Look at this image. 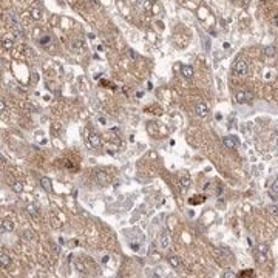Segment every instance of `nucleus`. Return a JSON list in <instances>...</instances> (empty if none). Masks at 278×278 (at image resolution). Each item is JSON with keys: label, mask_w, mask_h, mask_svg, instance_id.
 <instances>
[{"label": "nucleus", "mask_w": 278, "mask_h": 278, "mask_svg": "<svg viewBox=\"0 0 278 278\" xmlns=\"http://www.w3.org/2000/svg\"><path fill=\"white\" fill-rule=\"evenodd\" d=\"M247 71H249L247 62L244 59H236V62L233 65V74H236V76H246Z\"/></svg>", "instance_id": "f257e3e1"}, {"label": "nucleus", "mask_w": 278, "mask_h": 278, "mask_svg": "<svg viewBox=\"0 0 278 278\" xmlns=\"http://www.w3.org/2000/svg\"><path fill=\"white\" fill-rule=\"evenodd\" d=\"M235 99H236V102H238V104H247V102H250V101L254 99V93L250 91V90L238 91V93H236V96H235Z\"/></svg>", "instance_id": "f03ea898"}, {"label": "nucleus", "mask_w": 278, "mask_h": 278, "mask_svg": "<svg viewBox=\"0 0 278 278\" xmlns=\"http://www.w3.org/2000/svg\"><path fill=\"white\" fill-rule=\"evenodd\" d=\"M195 111H196V114L200 117H206L209 114V105L204 104V102H198L196 107H195Z\"/></svg>", "instance_id": "7ed1b4c3"}, {"label": "nucleus", "mask_w": 278, "mask_h": 278, "mask_svg": "<svg viewBox=\"0 0 278 278\" xmlns=\"http://www.w3.org/2000/svg\"><path fill=\"white\" fill-rule=\"evenodd\" d=\"M190 176L187 175V173H182L181 176H179V185H181V190L182 192H187L189 190V187H190Z\"/></svg>", "instance_id": "20e7f679"}, {"label": "nucleus", "mask_w": 278, "mask_h": 278, "mask_svg": "<svg viewBox=\"0 0 278 278\" xmlns=\"http://www.w3.org/2000/svg\"><path fill=\"white\" fill-rule=\"evenodd\" d=\"M70 48L73 50V51H81L82 48H84V40L81 37H74L73 40L70 42Z\"/></svg>", "instance_id": "39448f33"}, {"label": "nucleus", "mask_w": 278, "mask_h": 278, "mask_svg": "<svg viewBox=\"0 0 278 278\" xmlns=\"http://www.w3.org/2000/svg\"><path fill=\"white\" fill-rule=\"evenodd\" d=\"M222 144H224V147H226V149H235L238 141L233 136H226V138L222 139Z\"/></svg>", "instance_id": "423d86ee"}, {"label": "nucleus", "mask_w": 278, "mask_h": 278, "mask_svg": "<svg viewBox=\"0 0 278 278\" xmlns=\"http://www.w3.org/2000/svg\"><path fill=\"white\" fill-rule=\"evenodd\" d=\"M40 185H42V189H45V192H48V193L53 192V184H51V179H50V178L43 176V178L40 179Z\"/></svg>", "instance_id": "0eeeda50"}, {"label": "nucleus", "mask_w": 278, "mask_h": 278, "mask_svg": "<svg viewBox=\"0 0 278 278\" xmlns=\"http://www.w3.org/2000/svg\"><path fill=\"white\" fill-rule=\"evenodd\" d=\"M159 244H161L162 249H167V247L170 246V236H168L167 232H162V233H161V236H159Z\"/></svg>", "instance_id": "6e6552de"}, {"label": "nucleus", "mask_w": 278, "mask_h": 278, "mask_svg": "<svg viewBox=\"0 0 278 278\" xmlns=\"http://www.w3.org/2000/svg\"><path fill=\"white\" fill-rule=\"evenodd\" d=\"M181 73L185 79H192L193 77V68L190 67V65H182L181 67Z\"/></svg>", "instance_id": "1a4fd4ad"}, {"label": "nucleus", "mask_w": 278, "mask_h": 278, "mask_svg": "<svg viewBox=\"0 0 278 278\" xmlns=\"http://www.w3.org/2000/svg\"><path fill=\"white\" fill-rule=\"evenodd\" d=\"M269 196L272 198V200H276V198H278V179H275L272 182L270 189H269Z\"/></svg>", "instance_id": "9d476101"}, {"label": "nucleus", "mask_w": 278, "mask_h": 278, "mask_svg": "<svg viewBox=\"0 0 278 278\" xmlns=\"http://www.w3.org/2000/svg\"><path fill=\"white\" fill-rule=\"evenodd\" d=\"M6 20H8V23H9L11 26H14V25L19 23V19H17V16H16L14 11H8V12H6Z\"/></svg>", "instance_id": "9b49d317"}, {"label": "nucleus", "mask_w": 278, "mask_h": 278, "mask_svg": "<svg viewBox=\"0 0 278 278\" xmlns=\"http://www.w3.org/2000/svg\"><path fill=\"white\" fill-rule=\"evenodd\" d=\"M94 178H96V182L99 185H105V184H107V175H105L104 171H96Z\"/></svg>", "instance_id": "f8f14e48"}, {"label": "nucleus", "mask_w": 278, "mask_h": 278, "mask_svg": "<svg viewBox=\"0 0 278 278\" xmlns=\"http://www.w3.org/2000/svg\"><path fill=\"white\" fill-rule=\"evenodd\" d=\"M12 230H14V224H12V221L3 219L2 221V232H12Z\"/></svg>", "instance_id": "ddd939ff"}, {"label": "nucleus", "mask_w": 278, "mask_h": 278, "mask_svg": "<svg viewBox=\"0 0 278 278\" xmlns=\"http://www.w3.org/2000/svg\"><path fill=\"white\" fill-rule=\"evenodd\" d=\"M90 144H91L94 149L101 147V138H99V135H96V133L90 135Z\"/></svg>", "instance_id": "4468645a"}, {"label": "nucleus", "mask_w": 278, "mask_h": 278, "mask_svg": "<svg viewBox=\"0 0 278 278\" xmlns=\"http://www.w3.org/2000/svg\"><path fill=\"white\" fill-rule=\"evenodd\" d=\"M266 254H267V252H263V250L255 249V258H257V263L263 264L264 261H266Z\"/></svg>", "instance_id": "2eb2a0df"}, {"label": "nucleus", "mask_w": 278, "mask_h": 278, "mask_svg": "<svg viewBox=\"0 0 278 278\" xmlns=\"http://www.w3.org/2000/svg\"><path fill=\"white\" fill-rule=\"evenodd\" d=\"M0 263H2V266H3V267L9 266V263H11L9 255H6V254L3 252V250H2V254H0Z\"/></svg>", "instance_id": "dca6fc26"}, {"label": "nucleus", "mask_w": 278, "mask_h": 278, "mask_svg": "<svg viewBox=\"0 0 278 278\" xmlns=\"http://www.w3.org/2000/svg\"><path fill=\"white\" fill-rule=\"evenodd\" d=\"M168 263H170L173 267H179V266H181V258L176 257V255H171V257H168Z\"/></svg>", "instance_id": "f3484780"}, {"label": "nucleus", "mask_w": 278, "mask_h": 278, "mask_svg": "<svg viewBox=\"0 0 278 278\" xmlns=\"http://www.w3.org/2000/svg\"><path fill=\"white\" fill-rule=\"evenodd\" d=\"M26 212H28V215H31L33 218H36V216L39 215V210H37V207H36L34 204H30V206H26Z\"/></svg>", "instance_id": "a211bd4d"}, {"label": "nucleus", "mask_w": 278, "mask_h": 278, "mask_svg": "<svg viewBox=\"0 0 278 278\" xmlns=\"http://www.w3.org/2000/svg\"><path fill=\"white\" fill-rule=\"evenodd\" d=\"M23 238L26 241H36V235H34L33 230H25L23 232Z\"/></svg>", "instance_id": "6ab92c4d"}, {"label": "nucleus", "mask_w": 278, "mask_h": 278, "mask_svg": "<svg viewBox=\"0 0 278 278\" xmlns=\"http://www.w3.org/2000/svg\"><path fill=\"white\" fill-rule=\"evenodd\" d=\"M12 45H14V43H12L11 39H6V37L2 39V48H3V50H11Z\"/></svg>", "instance_id": "aec40b11"}, {"label": "nucleus", "mask_w": 278, "mask_h": 278, "mask_svg": "<svg viewBox=\"0 0 278 278\" xmlns=\"http://www.w3.org/2000/svg\"><path fill=\"white\" fill-rule=\"evenodd\" d=\"M12 28V33H14V36H17V37H23V30H22V26L17 23V25H14V26H11Z\"/></svg>", "instance_id": "412c9836"}, {"label": "nucleus", "mask_w": 278, "mask_h": 278, "mask_svg": "<svg viewBox=\"0 0 278 278\" xmlns=\"http://www.w3.org/2000/svg\"><path fill=\"white\" fill-rule=\"evenodd\" d=\"M11 189L14 190L16 193H20L22 190H23V184L20 182V181H16V182H12V185H11Z\"/></svg>", "instance_id": "4be33fe9"}, {"label": "nucleus", "mask_w": 278, "mask_h": 278, "mask_svg": "<svg viewBox=\"0 0 278 278\" xmlns=\"http://www.w3.org/2000/svg\"><path fill=\"white\" fill-rule=\"evenodd\" d=\"M31 17L33 19H36V20H39L42 17V14H40V9L39 8H34V9H31Z\"/></svg>", "instance_id": "5701e85b"}, {"label": "nucleus", "mask_w": 278, "mask_h": 278, "mask_svg": "<svg viewBox=\"0 0 278 278\" xmlns=\"http://www.w3.org/2000/svg\"><path fill=\"white\" fill-rule=\"evenodd\" d=\"M264 54L269 56V57H272V56L275 54V48H273V46H267L266 50H264Z\"/></svg>", "instance_id": "b1692460"}, {"label": "nucleus", "mask_w": 278, "mask_h": 278, "mask_svg": "<svg viewBox=\"0 0 278 278\" xmlns=\"http://www.w3.org/2000/svg\"><path fill=\"white\" fill-rule=\"evenodd\" d=\"M50 42H51V37L50 36H43L40 40H39V43H40V45H48Z\"/></svg>", "instance_id": "393cba45"}, {"label": "nucleus", "mask_w": 278, "mask_h": 278, "mask_svg": "<svg viewBox=\"0 0 278 278\" xmlns=\"http://www.w3.org/2000/svg\"><path fill=\"white\" fill-rule=\"evenodd\" d=\"M267 212H269V213H273V215L278 213V206H273V204L272 206H267Z\"/></svg>", "instance_id": "a878e982"}, {"label": "nucleus", "mask_w": 278, "mask_h": 278, "mask_svg": "<svg viewBox=\"0 0 278 278\" xmlns=\"http://www.w3.org/2000/svg\"><path fill=\"white\" fill-rule=\"evenodd\" d=\"M222 276H224V278H233V276H235V273H233L232 270H227V272H226V273H224Z\"/></svg>", "instance_id": "bb28decb"}, {"label": "nucleus", "mask_w": 278, "mask_h": 278, "mask_svg": "<svg viewBox=\"0 0 278 278\" xmlns=\"http://www.w3.org/2000/svg\"><path fill=\"white\" fill-rule=\"evenodd\" d=\"M0 110H2V113H5V101L3 99L0 101Z\"/></svg>", "instance_id": "cd10ccee"}, {"label": "nucleus", "mask_w": 278, "mask_h": 278, "mask_svg": "<svg viewBox=\"0 0 278 278\" xmlns=\"http://www.w3.org/2000/svg\"><path fill=\"white\" fill-rule=\"evenodd\" d=\"M241 275H244V276H250V275H254V272H252V270H244Z\"/></svg>", "instance_id": "c85d7f7f"}, {"label": "nucleus", "mask_w": 278, "mask_h": 278, "mask_svg": "<svg viewBox=\"0 0 278 278\" xmlns=\"http://www.w3.org/2000/svg\"><path fill=\"white\" fill-rule=\"evenodd\" d=\"M128 56H131L133 59H136V57H138V56H136V53H135L133 50H130V51H128Z\"/></svg>", "instance_id": "c756f323"}, {"label": "nucleus", "mask_w": 278, "mask_h": 278, "mask_svg": "<svg viewBox=\"0 0 278 278\" xmlns=\"http://www.w3.org/2000/svg\"><path fill=\"white\" fill-rule=\"evenodd\" d=\"M76 267H77L79 270H84V266H82V264H81V263H76Z\"/></svg>", "instance_id": "7c9ffc66"}, {"label": "nucleus", "mask_w": 278, "mask_h": 278, "mask_svg": "<svg viewBox=\"0 0 278 278\" xmlns=\"http://www.w3.org/2000/svg\"><path fill=\"white\" fill-rule=\"evenodd\" d=\"M107 261H108V257H104V258H102V263H104V264L107 263Z\"/></svg>", "instance_id": "2f4dec72"}]
</instances>
